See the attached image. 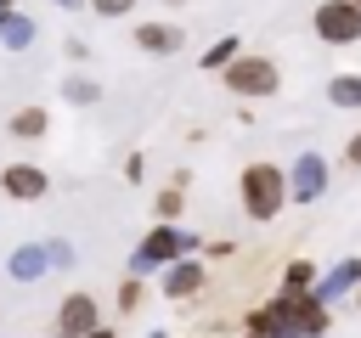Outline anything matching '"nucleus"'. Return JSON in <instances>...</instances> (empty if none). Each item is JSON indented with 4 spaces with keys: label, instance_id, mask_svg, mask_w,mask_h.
Instances as JSON below:
<instances>
[{
    "label": "nucleus",
    "instance_id": "1",
    "mask_svg": "<svg viewBox=\"0 0 361 338\" xmlns=\"http://www.w3.org/2000/svg\"><path fill=\"white\" fill-rule=\"evenodd\" d=\"M237 192H243V214L259 220V225H271V220L288 208V169H276V163H248L243 180H237Z\"/></svg>",
    "mask_w": 361,
    "mask_h": 338
},
{
    "label": "nucleus",
    "instance_id": "2",
    "mask_svg": "<svg viewBox=\"0 0 361 338\" xmlns=\"http://www.w3.org/2000/svg\"><path fill=\"white\" fill-rule=\"evenodd\" d=\"M186 254H197V237H192V231H180V225H169V220H158V225L135 242V254H130V276L164 270L169 259H186Z\"/></svg>",
    "mask_w": 361,
    "mask_h": 338
},
{
    "label": "nucleus",
    "instance_id": "3",
    "mask_svg": "<svg viewBox=\"0 0 361 338\" xmlns=\"http://www.w3.org/2000/svg\"><path fill=\"white\" fill-rule=\"evenodd\" d=\"M220 79H226V90L243 96V101H265V96H276V84H282V73H276L271 56H243V51L220 68Z\"/></svg>",
    "mask_w": 361,
    "mask_h": 338
},
{
    "label": "nucleus",
    "instance_id": "4",
    "mask_svg": "<svg viewBox=\"0 0 361 338\" xmlns=\"http://www.w3.org/2000/svg\"><path fill=\"white\" fill-rule=\"evenodd\" d=\"M316 39L322 45H355L361 39V6L355 0H322L316 6Z\"/></svg>",
    "mask_w": 361,
    "mask_h": 338
},
{
    "label": "nucleus",
    "instance_id": "5",
    "mask_svg": "<svg viewBox=\"0 0 361 338\" xmlns=\"http://www.w3.org/2000/svg\"><path fill=\"white\" fill-rule=\"evenodd\" d=\"M327 192V158L322 152H299L288 169V203H316Z\"/></svg>",
    "mask_w": 361,
    "mask_h": 338
},
{
    "label": "nucleus",
    "instance_id": "6",
    "mask_svg": "<svg viewBox=\"0 0 361 338\" xmlns=\"http://www.w3.org/2000/svg\"><path fill=\"white\" fill-rule=\"evenodd\" d=\"M276 299H282V293H276ZM282 310H288V327H293V338H327V327H333V310H327L316 293L282 299Z\"/></svg>",
    "mask_w": 361,
    "mask_h": 338
},
{
    "label": "nucleus",
    "instance_id": "7",
    "mask_svg": "<svg viewBox=\"0 0 361 338\" xmlns=\"http://www.w3.org/2000/svg\"><path fill=\"white\" fill-rule=\"evenodd\" d=\"M0 192L17 197V203H39V197L51 192V175H45L39 163H6V169H0Z\"/></svg>",
    "mask_w": 361,
    "mask_h": 338
},
{
    "label": "nucleus",
    "instance_id": "8",
    "mask_svg": "<svg viewBox=\"0 0 361 338\" xmlns=\"http://www.w3.org/2000/svg\"><path fill=\"white\" fill-rule=\"evenodd\" d=\"M90 327H102V304L79 287V293H68L62 304H56V332H68V338H85Z\"/></svg>",
    "mask_w": 361,
    "mask_h": 338
},
{
    "label": "nucleus",
    "instance_id": "9",
    "mask_svg": "<svg viewBox=\"0 0 361 338\" xmlns=\"http://www.w3.org/2000/svg\"><path fill=\"white\" fill-rule=\"evenodd\" d=\"M203 282H209V276H203V265H197L192 254L164 265V299H175V304H180V299H197V293H203Z\"/></svg>",
    "mask_w": 361,
    "mask_h": 338
},
{
    "label": "nucleus",
    "instance_id": "10",
    "mask_svg": "<svg viewBox=\"0 0 361 338\" xmlns=\"http://www.w3.org/2000/svg\"><path fill=\"white\" fill-rule=\"evenodd\" d=\"M135 45H141L147 56H180L186 28H175V23H135Z\"/></svg>",
    "mask_w": 361,
    "mask_h": 338
},
{
    "label": "nucleus",
    "instance_id": "11",
    "mask_svg": "<svg viewBox=\"0 0 361 338\" xmlns=\"http://www.w3.org/2000/svg\"><path fill=\"white\" fill-rule=\"evenodd\" d=\"M361 287V259H338L327 276H316V299L322 304H333V299H344V293H355Z\"/></svg>",
    "mask_w": 361,
    "mask_h": 338
},
{
    "label": "nucleus",
    "instance_id": "12",
    "mask_svg": "<svg viewBox=\"0 0 361 338\" xmlns=\"http://www.w3.org/2000/svg\"><path fill=\"white\" fill-rule=\"evenodd\" d=\"M45 265H51V248L45 242H28V248H17L11 254V282H34V276H45Z\"/></svg>",
    "mask_w": 361,
    "mask_h": 338
},
{
    "label": "nucleus",
    "instance_id": "13",
    "mask_svg": "<svg viewBox=\"0 0 361 338\" xmlns=\"http://www.w3.org/2000/svg\"><path fill=\"white\" fill-rule=\"evenodd\" d=\"M34 45V17L28 11H6L0 17V51H28Z\"/></svg>",
    "mask_w": 361,
    "mask_h": 338
},
{
    "label": "nucleus",
    "instance_id": "14",
    "mask_svg": "<svg viewBox=\"0 0 361 338\" xmlns=\"http://www.w3.org/2000/svg\"><path fill=\"white\" fill-rule=\"evenodd\" d=\"M45 130H51L45 107H17V113H11V135H17V141H39Z\"/></svg>",
    "mask_w": 361,
    "mask_h": 338
},
{
    "label": "nucleus",
    "instance_id": "15",
    "mask_svg": "<svg viewBox=\"0 0 361 338\" xmlns=\"http://www.w3.org/2000/svg\"><path fill=\"white\" fill-rule=\"evenodd\" d=\"M299 293H316V265L310 259H293L282 270V299H299Z\"/></svg>",
    "mask_w": 361,
    "mask_h": 338
},
{
    "label": "nucleus",
    "instance_id": "16",
    "mask_svg": "<svg viewBox=\"0 0 361 338\" xmlns=\"http://www.w3.org/2000/svg\"><path fill=\"white\" fill-rule=\"evenodd\" d=\"M327 101L333 107H361V73H333L327 79Z\"/></svg>",
    "mask_w": 361,
    "mask_h": 338
},
{
    "label": "nucleus",
    "instance_id": "17",
    "mask_svg": "<svg viewBox=\"0 0 361 338\" xmlns=\"http://www.w3.org/2000/svg\"><path fill=\"white\" fill-rule=\"evenodd\" d=\"M237 51H243V39H237V34H226V39H214V45H209V51L197 56V68H209V73H220V68H226V62H231Z\"/></svg>",
    "mask_w": 361,
    "mask_h": 338
},
{
    "label": "nucleus",
    "instance_id": "18",
    "mask_svg": "<svg viewBox=\"0 0 361 338\" xmlns=\"http://www.w3.org/2000/svg\"><path fill=\"white\" fill-rule=\"evenodd\" d=\"M180 208H186V180H169L164 192H158V220H180Z\"/></svg>",
    "mask_w": 361,
    "mask_h": 338
},
{
    "label": "nucleus",
    "instance_id": "19",
    "mask_svg": "<svg viewBox=\"0 0 361 338\" xmlns=\"http://www.w3.org/2000/svg\"><path fill=\"white\" fill-rule=\"evenodd\" d=\"M102 90H96V79H85V73H73V79H62V101H73V107H90Z\"/></svg>",
    "mask_w": 361,
    "mask_h": 338
},
{
    "label": "nucleus",
    "instance_id": "20",
    "mask_svg": "<svg viewBox=\"0 0 361 338\" xmlns=\"http://www.w3.org/2000/svg\"><path fill=\"white\" fill-rule=\"evenodd\" d=\"M85 6H90L96 17H130V11H135V0H85Z\"/></svg>",
    "mask_w": 361,
    "mask_h": 338
},
{
    "label": "nucleus",
    "instance_id": "21",
    "mask_svg": "<svg viewBox=\"0 0 361 338\" xmlns=\"http://www.w3.org/2000/svg\"><path fill=\"white\" fill-rule=\"evenodd\" d=\"M118 310L130 315V310H141V276H130L124 287H118Z\"/></svg>",
    "mask_w": 361,
    "mask_h": 338
},
{
    "label": "nucleus",
    "instance_id": "22",
    "mask_svg": "<svg viewBox=\"0 0 361 338\" xmlns=\"http://www.w3.org/2000/svg\"><path fill=\"white\" fill-rule=\"evenodd\" d=\"M62 51H68V62H90V45H85L79 34H68V39H62Z\"/></svg>",
    "mask_w": 361,
    "mask_h": 338
},
{
    "label": "nucleus",
    "instance_id": "23",
    "mask_svg": "<svg viewBox=\"0 0 361 338\" xmlns=\"http://www.w3.org/2000/svg\"><path fill=\"white\" fill-rule=\"evenodd\" d=\"M141 175H147V158L130 152V158H124V180H141Z\"/></svg>",
    "mask_w": 361,
    "mask_h": 338
},
{
    "label": "nucleus",
    "instance_id": "24",
    "mask_svg": "<svg viewBox=\"0 0 361 338\" xmlns=\"http://www.w3.org/2000/svg\"><path fill=\"white\" fill-rule=\"evenodd\" d=\"M45 248H51V265H73V248L68 242H45Z\"/></svg>",
    "mask_w": 361,
    "mask_h": 338
},
{
    "label": "nucleus",
    "instance_id": "25",
    "mask_svg": "<svg viewBox=\"0 0 361 338\" xmlns=\"http://www.w3.org/2000/svg\"><path fill=\"white\" fill-rule=\"evenodd\" d=\"M344 158H350V163H355V169H361V130H355V135H350V141H344Z\"/></svg>",
    "mask_w": 361,
    "mask_h": 338
},
{
    "label": "nucleus",
    "instance_id": "26",
    "mask_svg": "<svg viewBox=\"0 0 361 338\" xmlns=\"http://www.w3.org/2000/svg\"><path fill=\"white\" fill-rule=\"evenodd\" d=\"M51 6H62V11H85V0H51Z\"/></svg>",
    "mask_w": 361,
    "mask_h": 338
},
{
    "label": "nucleus",
    "instance_id": "27",
    "mask_svg": "<svg viewBox=\"0 0 361 338\" xmlns=\"http://www.w3.org/2000/svg\"><path fill=\"white\" fill-rule=\"evenodd\" d=\"M85 338H113V327H90V332H85Z\"/></svg>",
    "mask_w": 361,
    "mask_h": 338
},
{
    "label": "nucleus",
    "instance_id": "28",
    "mask_svg": "<svg viewBox=\"0 0 361 338\" xmlns=\"http://www.w3.org/2000/svg\"><path fill=\"white\" fill-rule=\"evenodd\" d=\"M6 11H17V6H11V0H0V17H6Z\"/></svg>",
    "mask_w": 361,
    "mask_h": 338
},
{
    "label": "nucleus",
    "instance_id": "29",
    "mask_svg": "<svg viewBox=\"0 0 361 338\" xmlns=\"http://www.w3.org/2000/svg\"><path fill=\"white\" fill-rule=\"evenodd\" d=\"M355 310H361V287H355Z\"/></svg>",
    "mask_w": 361,
    "mask_h": 338
},
{
    "label": "nucleus",
    "instance_id": "30",
    "mask_svg": "<svg viewBox=\"0 0 361 338\" xmlns=\"http://www.w3.org/2000/svg\"><path fill=\"white\" fill-rule=\"evenodd\" d=\"M147 338H164V332H147Z\"/></svg>",
    "mask_w": 361,
    "mask_h": 338
},
{
    "label": "nucleus",
    "instance_id": "31",
    "mask_svg": "<svg viewBox=\"0 0 361 338\" xmlns=\"http://www.w3.org/2000/svg\"><path fill=\"white\" fill-rule=\"evenodd\" d=\"M56 338H68V332H56Z\"/></svg>",
    "mask_w": 361,
    "mask_h": 338
},
{
    "label": "nucleus",
    "instance_id": "32",
    "mask_svg": "<svg viewBox=\"0 0 361 338\" xmlns=\"http://www.w3.org/2000/svg\"><path fill=\"white\" fill-rule=\"evenodd\" d=\"M355 6H361V0H355Z\"/></svg>",
    "mask_w": 361,
    "mask_h": 338
}]
</instances>
